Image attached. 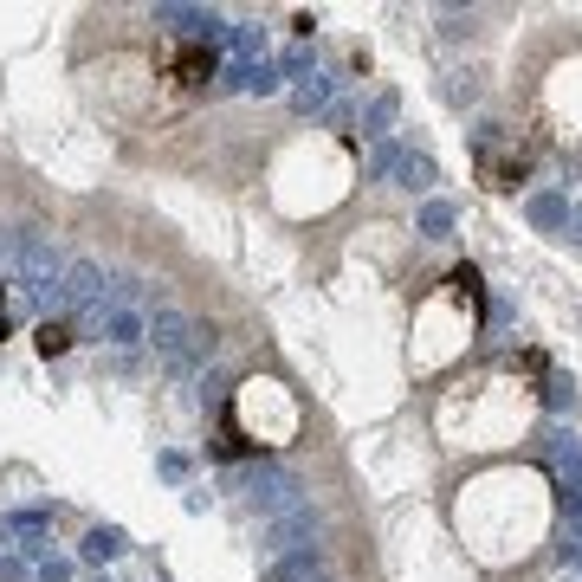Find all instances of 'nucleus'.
I'll return each mask as SVG.
<instances>
[{
    "mask_svg": "<svg viewBox=\"0 0 582 582\" xmlns=\"http://www.w3.org/2000/svg\"><path fill=\"white\" fill-rule=\"evenodd\" d=\"M65 343H72V330H65V324H52V317H46V324H39V350H46V356H59Z\"/></svg>",
    "mask_w": 582,
    "mask_h": 582,
    "instance_id": "obj_13",
    "label": "nucleus"
},
{
    "mask_svg": "<svg viewBox=\"0 0 582 582\" xmlns=\"http://www.w3.org/2000/svg\"><path fill=\"white\" fill-rule=\"evenodd\" d=\"M447 227H453V207H447V201H434V207L421 214V233H427V240H440Z\"/></svg>",
    "mask_w": 582,
    "mask_h": 582,
    "instance_id": "obj_12",
    "label": "nucleus"
},
{
    "mask_svg": "<svg viewBox=\"0 0 582 582\" xmlns=\"http://www.w3.org/2000/svg\"><path fill=\"white\" fill-rule=\"evenodd\" d=\"M0 337H7V317H0Z\"/></svg>",
    "mask_w": 582,
    "mask_h": 582,
    "instance_id": "obj_15",
    "label": "nucleus"
},
{
    "mask_svg": "<svg viewBox=\"0 0 582 582\" xmlns=\"http://www.w3.org/2000/svg\"><path fill=\"white\" fill-rule=\"evenodd\" d=\"M531 220H537V227H557V220H570V201H563V194H537Z\"/></svg>",
    "mask_w": 582,
    "mask_h": 582,
    "instance_id": "obj_9",
    "label": "nucleus"
},
{
    "mask_svg": "<svg viewBox=\"0 0 582 582\" xmlns=\"http://www.w3.org/2000/svg\"><path fill=\"white\" fill-rule=\"evenodd\" d=\"M324 97H330V85H324V78H311V85H298V104H304V110H311V104H324Z\"/></svg>",
    "mask_w": 582,
    "mask_h": 582,
    "instance_id": "obj_14",
    "label": "nucleus"
},
{
    "mask_svg": "<svg viewBox=\"0 0 582 582\" xmlns=\"http://www.w3.org/2000/svg\"><path fill=\"white\" fill-rule=\"evenodd\" d=\"M550 460H557V473L582 492V447H576L570 434H550Z\"/></svg>",
    "mask_w": 582,
    "mask_h": 582,
    "instance_id": "obj_7",
    "label": "nucleus"
},
{
    "mask_svg": "<svg viewBox=\"0 0 582 582\" xmlns=\"http://www.w3.org/2000/svg\"><path fill=\"white\" fill-rule=\"evenodd\" d=\"M13 266H20V285L33 298H52L59 291V253H52L46 233H13Z\"/></svg>",
    "mask_w": 582,
    "mask_h": 582,
    "instance_id": "obj_1",
    "label": "nucleus"
},
{
    "mask_svg": "<svg viewBox=\"0 0 582 582\" xmlns=\"http://www.w3.org/2000/svg\"><path fill=\"white\" fill-rule=\"evenodd\" d=\"M311 537H317V511L304 505V498L272 518V544H279V550H311Z\"/></svg>",
    "mask_w": 582,
    "mask_h": 582,
    "instance_id": "obj_5",
    "label": "nucleus"
},
{
    "mask_svg": "<svg viewBox=\"0 0 582 582\" xmlns=\"http://www.w3.org/2000/svg\"><path fill=\"white\" fill-rule=\"evenodd\" d=\"M59 291H65V304L78 311V324H104V272H97L91 259H78Z\"/></svg>",
    "mask_w": 582,
    "mask_h": 582,
    "instance_id": "obj_2",
    "label": "nucleus"
},
{
    "mask_svg": "<svg viewBox=\"0 0 582 582\" xmlns=\"http://www.w3.org/2000/svg\"><path fill=\"white\" fill-rule=\"evenodd\" d=\"M395 169H401V188H427V182H434V162H427V156H401Z\"/></svg>",
    "mask_w": 582,
    "mask_h": 582,
    "instance_id": "obj_10",
    "label": "nucleus"
},
{
    "mask_svg": "<svg viewBox=\"0 0 582 582\" xmlns=\"http://www.w3.org/2000/svg\"><path fill=\"white\" fill-rule=\"evenodd\" d=\"M117 550H123V537H117V531H91V537H85V557H91V563L117 557Z\"/></svg>",
    "mask_w": 582,
    "mask_h": 582,
    "instance_id": "obj_11",
    "label": "nucleus"
},
{
    "mask_svg": "<svg viewBox=\"0 0 582 582\" xmlns=\"http://www.w3.org/2000/svg\"><path fill=\"white\" fill-rule=\"evenodd\" d=\"M246 498H253L266 518H279V511L298 505V479H291L285 466H253V473H246Z\"/></svg>",
    "mask_w": 582,
    "mask_h": 582,
    "instance_id": "obj_3",
    "label": "nucleus"
},
{
    "mask_svg": "<svg viewBox=\"0 0 582 582\" xmlns=\"http://www.w3.org/2000/svg\"><path fill=\"white\" fill-rule=\"evenodd\" d=\"M149 337H156V350H162V356H169L175 376H188V369H194V324H188L182 311H156Z\"/></svg>",
    "mask_w": 582,
    "mask_h": 582,
    "instance_id": "obj_4",
    "label": "nucleus"
},
{
    "mask_svg": "<svg viewBox=\"0 0 582 582\" xmlns=\"http://www.w3.org/2000/svg\"><path fill=\"white\" fill-rule=\"evenodd\" d=\"M207 72H214V52H207V39H201V46H182V52H175V78H182V85H201Z\"/></svg>",
    "mask_w": 582,
    "mask_h": 582,
    "instance_id": "obj_6",
    "label": "nucleus"
},
{
    "mask_svg": "<svg viewBox=\"0 0 582 582\" xmlns=\"http://www.w3.org/2000/svg\"><path fill=\"white\" fill-rule=\"evenodd\" d=\"M104 337L110 343H143V317L136 311H104Z\"/></svg>",
    "mask_w": 582,
    "mask_h": 582,
    "instance_id": "obj_8",
    "label": "nucleus"
}]
</instances>
